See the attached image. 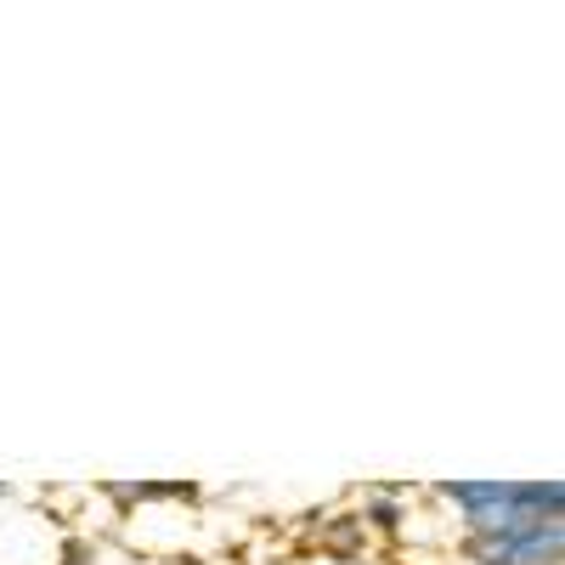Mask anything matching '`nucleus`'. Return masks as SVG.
I'll return each mask as SVG.
<instances>
[{"label":"nucleus","instance_id":"1","mask_svg":"<svg viewBox=\"0 0 565 565\" xmlns=\"http://www.w3.org/2000/svg\"><path fill=\"white\" fill-rule=\"evenodd\" d=\"M441 492L469 509V532L476 537H503V532H526L537 521H559V503H565L559 481H458Z\"/></svg>","mask_w":565,"mask_h":565},{"label":"nucleus","instance_id":"2","mask_svg":"<svg viewBox=\"0 0 565 565\" xmlns=\"http://www.w3.org/2000/svg\"><path fill=\"white\" fill-rule=\"evenodd\" d=\"M559 548H565L559 521H537L526 532H503V537H469V559L481 565H559Z\"/></svg>","mask_w":565,"mask_h":565}]
</instances>
